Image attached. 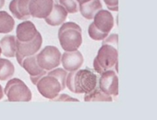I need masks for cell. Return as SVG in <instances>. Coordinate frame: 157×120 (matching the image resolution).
Masks as SVG:
<instances>
[{
  "instance_id": "obj_1",
  "label": "cell",
  "mask_w": 157,
  "mask_h": 120,
  "mask_svg": "<svg viewBox=\"0 0 157 120\" xmlns=\"http://www.w3.org/2000/svg\"><path fill=\"white\" fill-rule=\"evenodd\" d=\"M67 71L62 68H55L43 75L36 86L41 96L49 99L56 97L60 92L66 87V77Z\"/></svg>"
},
{
  "instance_id": "obj_2",
  "label": "cell",
  "mask_w": 157,
  "mask_h": 120,
  "mask_svg": "<svg viewBox=\"0 0 157 120\" xmlns=\"http://www.w3.org/2000/svg\"><path fill=\"white\" fill-rule=\"evenodd\" d=\"M98 76L90 69L67 73L66 87L74 93H88L98 86Z\"/></svg>"
},
{
  "instance_id": "obj_3",
  "label": "cell",
  "mask_w": 157,
  "mask_h": 120,
  "mask_svg": "<svg viewBox=\"0 0 157 120\" xmlns=\"http://www.w3.org/2000/svg\"><path fill=\"white\" fill-rule=\"evenodd\" d=\"M58 39L64 51L78 50L82 44V30L77 23H63L58 30Z\"/></svg>"
},
{
  "instance_id": "obj_4",
  "label": "cell",
  "mask_w": 157,
  "mask_h": 120,
  "mask_svg": "<svg viewBox=\"0 0 157 120\" xmlns=\"http://www.w3.org/2000/svg\"><path fill=\"white\" fill-rule=\"evenodd\" d=\"M94 21L88 27V35L95 41H102L114 26V18L109 11L101 9L94 17Z\"/></svg>"
},
{
  "instance_id": "obj_5",
  "label": "cell",
  "mask_w": 157,
  "mask_h": 120,
  "mask_svg": "<svg viewBox=\"0 0 157 120\" xmlns=\"http://www.w3.org/2000/svg\"><path fill=\"white\" fill-rule=\"evenodd\" d=\"M117 64H118L117 48L110 44H102L94 60L93 65L95 71L101 74L107 70H111Z\"/></svg>"
},
{
  "instance_id": "obj_6",
  "label": "cell",
  "mask_w": 157,
  "mask_h": 120,
  "mask_svg": "<svg viewBox=\"0 0 157 120\" xmlns=\"http://www.w3.org/2000/svg\"><path fill=\"white\" fill-rule=\"evenodd\" d=\"M9 102H29L32 100V92L25 84L18 78L9 79L4 89Z\"/></svg>"
},
{
  "instance_id": "obj_7",
  "label": "cell",
  "mask_w": 157,
  "mask_h": 120,
  "mask_svg": "<svg viewBox=\"0 0 157 120\" xmlns=\"http://www.w3.org/2000/svg\"><path fill=\"white\" fill-rule=\"evenodd\" d=\"M61 54L55 46L44 47L39 53L36 54V60L38 66L43 70L49 71L56 68L61 64Z\"/></svg>"
},
{
  "instance_id": "obj_8",
  "label": "cell",
  "mask_w": 157,
  "mask_h": 120,
  "mask_svg": "<svg viewBox=\"0 0 157 120\" xmlns=\"http://www.w3.org/2000/svg\"><path fill=\"white\" fill-rule=\"evenodd\" d=\"M42 45V37L38 32L37 35L33 40L27 42H21L16 40V51L15 55L19 65L21 66L23 60L28 57L35 55L39 51Z\"/></svg>"
},
{
  "instance_id": "obj_9",
  "label": "cell",
  "mask_w": 157,
  "mask_h": 120,
  "mask_svg": "<svg viewBox=\"0 0 157 120\" xmlns=\"http://www.w3.org/2000/svg\"><path fill=\"white\" fill-rule=\"evenodd\" d=\"M98 87L104 93L112 97L117 96L119 93V81L116 72L111 69L101 73Z\"/></svg>"
},
{
  "instance_id": "obj_10",
  "label": "cell",
  "mask_w": 157,
  "mask_h": 120,
  "mask_svg": "<svg viewBox=\"0 0 157 120\" xmlns=\"http://www.w3.org/2000/svg\"><path fill=\"white\" fill-rule=\"evenodd\" d=\"M61 62L66 71H75L79 70L84 64V57L78 50L64 51L61 54Z\"/></svg>"
},
{
  "instance_id": "obj_11",
  "label": "cell",
  "mask_w": 157,
  "mask_h": 120,
  "mask_svg": "<svg viewBox=\"0 0 157 120\" xmlns=\"http://www.w3.org/2000/svg\"><path fill=\"white\" fill-rule=\"evenodd\" d=\"M53 5V0H30L29 13L34 18H44L52 12Z\"/></svg>"
},
{
  "instance_id": "obj_12",
  "label": "cell",
  "mask_w": 157,
  "mask_h": 120,
  "mask_svg": "<svg viewBox=\"0 0 157 120\" xmlns=\"http://www.w3.org/2000/svg\"><path fill=\"white\" fill-rule=\"evenodd\" d=\"M21 67H22L30 75V80L34 85H36L38 80L47 73L46 70H43L38 66L36 60V54L25 58L21 62Z\"/></svg>"
},
{
  "instance_id": "obj_13",
  "label": "cell",
  "mask_w": 157,
  "mask_h": 120,
  "mask_svg": "<svg viewBox=\"0 0 157 120\" xmlns=\"http://www.w3.org/2000/svg\"><path fill=\"white\" fill-rule=\"evenodd\" d=\"M36 27L31 21H25L18 24L16 28V40L21 42H27L33 40L38 34Z\"/></svg>"
},
{
  "instance_id": "obj_14",
  "label": "cell",
  "mask_w": 157,
  "mask_h": 120,
  "mask_svg": "<svg viewBox=\"0 0 157 120\" xmlns=\"http://www.w3.org/2000/svg\"><path fill=\"white\" fill-rule=\"evenodd\" d=\"M29 2L30 0H12L9 3V10L18 19H29L31 18L29 10Z\"/></svg>"
},
{
  "instance_id": "obj_15",
  "label": "cell",
  "mask_w": 157,
  "mask_h": 120,
  "mask_svg": "<svg viewBox=\"0 0 157 120\" xmlns=\"http://www.w3.org/2000/svg\"><path fill=\"white\" fill-rule=\"evenodd\" d=\"M67 16L66 9L58 3H54L52 12L46 18H44L46 23L51 26H58L65 21Z\"/></svg>"
},
{
  "instance_id": "obj_16",
  "label": "cell",
  "mask_w": 157,
  "mask_h": 120,
  "mask_svg": "<svg viewBox=\"0 0 157 120\" xmlns=\"http://www.w3.org/2000/svg\"><path fill=\"white\" fill-rule=\"evenodd\" d=\"M102 4L100 0H90L85 3L79 5V10L86 19H93L97 12L102 9Z\"/></svg>"
},
{
  "instance_id": "obj_17",
  "label": "cell",
  "mask_w": 157,
  "mask_h": 120,
  "mask_svg": "<svg viewBox=\"0 0 157 120\" xmlns=\"http://www.w3.org/2000/svg\"><path fill=\"white\" fill-rule=\"evenodd\" d=\"M2 54L6 58H14L16 51V38L14 35H6L0 40Z\"/></svg>"
},
{
  "instance_id": "obj_18",
  "label": "cell",
  "mask_w": 157,
  "mask_h": 120,
  "mask_svg": "<svg viewBox=\"0 0 157 120\" xmlns=\"http://www.w3.org/2000/svg\"><path fill=\"white\" fill-rule=\"evenodd\" d=\"M84 101L85 102H95V101H101V102H112L113 97L111 96L104 93L99 87L97 86L91 92L86 93L84 95Z\"/></svg>"
},
{
  "instance_id": "obj_19",
  "label": "cell",
  "mask_w": 157,
  "mask_h": 120,
  "mask_svg": "<svg viewBox=\"0 0 157 120\" xmlns=\"http://www.w3.org/2000/svg\"><path fill=\"white\" fill-rule=\"evenodd\" d=\"M15 27V20L6 11H0V34H7Z\"/></svg>"
},
{
  "instance_id": "obj_20",
  "label": "cell",
  "mask_w": 157,
  "mask_h": 120,
  "mask_svg": "<svg viewBox=\"0 0 157 120\" xmlns=\"http://www.w3.org/2000/svg\"><path fill=\"white\" fill-rule=\"evenodd\" d=\"M15 73L13 64L5 58H0V81H5L11 79Z\"/></svg>"
},
{
  "instance_id": "obj_21",
  "label": "cell",
  "mask_w": 157,
  "mask_h": 120,
  "mask_svg": "<svg viewBox=\"0 0 157 120\" xmlns=\"http://www.w3.org/2000/svg\"><path fill=\"white\" fill-rule=\"evenodd\" d=\"M58 2L66 9L67 13H76L79 9L76 0H59Z\"/></svg>"
},
{
  "instance_id": "obj_22",
  "label": "cell",
  "mask_w": 157,
  "mask_h": 120,
  "mask_svg": "<svg viewBox=\"0 0 157 120\" xmlns=\"http://www.w3.org/2000/svg\"><path fill=\"white\" fill-rule=\"evenodd\" d=\"M107 44L113 45V47L117 48V44H118V35L117 34H111L109 36L106 37L104 40H103L102 44Z\"/></svg>"
},
{
  "instance_id": "obj_23",
  "label": "cell",
  "mask_w": 157,
  "mask_h": 120,
  "mask_svg": "<svg viewBox=\"0 0 157 120\" xmlns=\"http://www.w3.org/2000/svg\"><path fill=\"white\" fill-rule=\"evenodd\" d=\"M52 101H55V102H79V100L71 96H68L67 94H58V96L53 99H51Z\"/></svg>"
},
{
  "instance_id": "obj_24",
  "label": "cell",
  "mask_w": 157,
  "mask_h": 120,
  "mask_svg": "<svg viewBox=\"0 0 157 120\" xmlns=\"http://www.w3.org/2000/svg\"><path fill=\"white\" fill-rule=\"evenodd\" d=\"M106 6L109 10L117 12L119 6H118V0H104Z\"/></svg>"
},
{
  "instance_id": "obj_25",
  "label": "cell",
  "mask_w": 157,
  "mask_h": 120,
  "mask_svg": "<svg viewBox=\"0 0 157 120\" xmlns=\"http://www.w3.org/2000/svg\"><path fill=\"white\" fill-rule=\"evenodd\" d=\"M3 96H4V90H3L2 87L0 85V100L2 99Z\"/></svg>"
},
{
  "instance_id": "obj_26",
  "label": "cell",
  "mask_w": 157,
  "mask_h": 120,
  "mask_svg": "<svg viewBox=\"0 0 157 120\" xmlns=\"http://www.w3.org/2000/svg\"><path fill=\"white\" fill-rule=\"evenodd\" d=\"M76 1H77V2L79 3V5H81V4H83V3L87 2L90 1V0H76Z\"/></svg>"
},
{
  "instance_id": "obj_27",
  "label": "cell",
  "mask_w": 157,
  "mask_h": 120,
  "mask_svg": "<svg viewBox=\"0 0 157 120\" xmlns=\"http://www.w3.org/2000/svg\"><path fill=\"white\" fill-rule=\"evenodd\" d=\"M4 5H5V0H0V9H2Z\"/></svg>"
},
{
  "instance_id": "obj_28",
  "label": "cell",
  "mask_w": 157,
  "mask_h": 120,
  "mask_svg": "<svg viewBox=\"0 0 157 120\" xmlns=\"http://www.w3.org/2000/svg\"><path fill=\"white\" fill-rule=\"evenodd\" d=\"M58 1H59V0H53L54 3H58Z\"/></svg>"
},
{
  "instance_id": "obj_29",
  "label": "cell",
  "mask_w": 157,
  "mask_h": 120,
  "mask_svg": "<svg viewBox=\"0 0 157 120\" xmlns=\"http://www.w3.org/2000/svg\"><path fill=\"white\" fill-rule=\"evenodd\" d=\"M2 54V51H1V48H0V56H1Z\"/></svg>"
}]
</instances>
